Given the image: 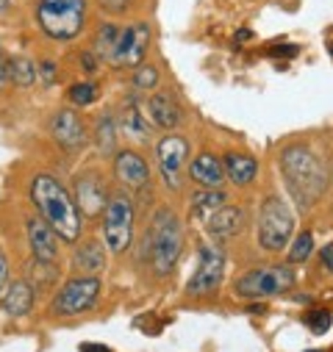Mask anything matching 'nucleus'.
<instances>
[{
	"label": "nucleus",
	"mask_w": 333,
	"mask_h": 352,
	"mask_svg": "<svg viewBox=\"0 0 333 352\" xmlns=\"http://www.w3.org/2000/svg\"><path fill=\"white\" fill-rule=\"evenodd\" d=\"M308 352H322V349H308Z\"/></svg>",
	"instance_id": "58836bf2"
},
{
	"label": "nucleus",
	"mask_w": 333,
	"mask_h": 352,
	"mask_svg": "<svg viewBox=\"0 0 333 352\" xmlns=\"http://www.w3.org/2000/svg\"><path fill=\"white\" fill-rule=\"evenodd\" d=\"M100 294V280L98 278H72L64 283V289L58 292V297L53 300V314L56 316H75L83 314L95 305Z\"/></svg>",
	"instance_id": "6e6552de"
},
{
	"label": "nucleus",
	"mask_w": 333,
	"mask_h": 352,
	"mask_svg": "<svg viewBox=\"0 0 333 352\" xmlns=\"http://www.w3.org/2000/svg\"><path fill=\"white\" fill-rule=\"evenodd\" d=\"M155 158H158V169H161V178L166 186L178 189L181 186V172L184 164L189 158V142L181 136H164L155 144Z\"/></svg>",
	"instance_id": "9b49d317"
},
{
	"label": "nucleus",
	"mask_w": 333,
	"mask_h": 352,
	"mask_svg": "<svg viewBox=\"0 0 333 352\" xmlns=\"http://www.w3.org/2000/svg\"><path fill=\"white\" fill-rule=\"evenodd\" d=\"M36 64L31 61V58H23V56H17V58H9V80L14 83V86H20V89H25V86H34L36 83Z\"/></svg>",
	"instance_id": "5701e85b"
},
{
	"label": "nucleus",
	"mask_w": 333,
	"mask_h": 352,
	"mask_svg": "<svg viewBox=\"0 0 333 352\" xmlns=\"http://www.w3.org/2000/svg\"><path fill=\"white\" fill-rule=\"evenodd\" d=\"M120 125H122V131H125L131 139H136V142H147V139H150V125L144 122V114H142L136 106H125V109H122Z\"/></svg>",
	"instance_id": "4be33fe9"
},
{
	"label": "nucleus",
	"mask_w": 333,
	"mask_h": 352,
	"mask_svg": "<svg viewBox=\"0 0 333 352\" xmlns=\"http://www.w3.org/2000/svg\"><path fill=\"white\" fill-rule=\"evenodd\" d=\"M311 250H314V236H311L308 230H303V233L294 239L292 250H289V261H292V263H303V261L311 255Z\"/></svg>",
	"instance_id": "bb28decb"
},
{
	"label": "nucleus",
	"mask_w": 333,
	"mask_h": 352,
	"mask_svg": "<svg viewBox=\"0 0 333 352\" xmlns=\"http://www.w3.org/2000/svg\"><path fill=\"white\" fill-rule=\"evenodd\" d=\"M184 250V230H181V222L178 217L170 211V208H161L155 211L150 228H147V236H144V261L153 267L155 275H166Z\"/></svg>",
	"instance_id": "7ed1b4c3"
},
{
	"label": "nucleus",
	"mask_w": 333,
	"mask_h": 352,
	"mask_svg": "<svg viewBox=\"0 0 333 352\" xmlns=\"http://www.w3.org/2000/svg\"><path fill=\"white\" fill-rule=\"evenodd\" d=\"M117 36H120V31H117L114 25H103V28L98 31V36H95V56H98V58L111 61V53H114Z\"/></svg>",
	"instance_id": "a878e982"
},
{
	"label": "nucleus",
	"mask_w": 333,
	"mask_h": 352,
	"mask_svg": "<svg viewBox=\"0 0 333 352\" xmlns=\"http://www.w3.org/2000/svg\"><path fill=\"white\" fill-rule=\"evenodd\" d=\"M103 239L111 252H125L133 239V203L128 195H111L103 208Z\"/></svg>",
	"instance_id": "423d86ee"
},
{
	"label": "nucleus",
	"mask_w": 333,
	"mask_h": 352,
	"mask_svg": "<svg viewBox=\"0 0 333 352\" xmlns=\"http://www.w3.org/2000/svg\"><path fill=\"white\" fill-rule=\"evenodd\" d=\"M103 263H106V255L100 241H83L72 255V267L80 278H95L98 272H103Z\"/></svg>",
	"instance_id": "f3484780"
},
{
	"label": "nucleus",
	"mask_w": 333,
	"mask_h": 352,
	"mask_svg": "<svg viewBox=\"0 0 333 352\" xmlns=\"http://www.w3.org/2000/svg\"><path fill=\"white\" fill-rule=\"evenodd\" d=\"M150 47V28L147 23H131L120 36H117V45H114V53H111V64L114 67H139L144 61V53Z\"/></svg>",
	"instance_id": "9d476101"
},
{
	"label": "nucleus",
	"mask_w": 333,
	"mask_h": 352,
	"mask_svg": "<svg viewBox=\"0 0 333 352\" xmlns=\"http://www.w3.org/2000/svg\"><path fill=\"white\" fill-rule=\"evenodd\" d=\"M80 61H83V69H87V72H95L98 69V56L95 53H83Z\"/></svg>",
	"instance_id": "f704fd0d"
},
{
	"label": "nucleus",
	"mask_w": 333,
	"mask_h": 352,
	"mask_svg": "<svg viewBox=\"0 0 333 352\" xmlns=\"http://www.w3.org/2000/svg\"><path fill=\"white\" fill-rule=\"evenodd\" d=\"M147 111H150L153 122H155L158 128H164V131H170V128H175V125L181 122V109H178L175 98L166 95V92L153 95L150 103H147Z\"/></svg>",
	"instance_id": "6ab92c4d"
},
{
	"label": "nucleus",
	"mask_w": 333,
	"mask_h": 352,
	"mask_svg": "<svg viewBox=\"0 0 333 352\" xmlns=\"http://www.w3.org/2000/svg\"><path fill=\"white\" fill-rule=\"evenodd\" d=\"M36 23L50 39H75L87 25V0H39Z\"/></svg>",
	"instance_id": "20e7f679"
},
{
	"label": "nucleus",
	"mask_w": 333,
	"mask_h": 352,
	"mask_svg": "<svg viewBox=\"0 0 333 352\" xmlns=\"http://www.w3.org/2000/svg\"><path fill=\"white\" fill-rule=\"evenodd\" d=\"M95 142H98L100 153H106V155H111V153H114V147H117V122H114V117H111V114H103V117L98 120Z\"/></svg>",
	"instance_id": "393cba45"
},
{
	"label": "nucleus",
	"mask_w": 333,
	"mask_h": 352,
	"mask_svg": "<svg viewBox=\"0 0 333 352\" xmlns=\"http://www.w3.org/2000/svg\"><path fill=\"white\" fill-rule=\"evenodd\" d=\"M294 286V272L289 267H259L236 280V294L247 300H267L283 294Z\"/></svg>",
	"instance_id": "0eeeda50"
},
{
	"label": "nucleus",
	"mask_w": 333,
	"mask_h": 352,
	"mask_svg": "<svg viewBox=\"0 0 333 352\" xmlns=\"http://www.w3.org/2000/svg\"><path fill=\"white\" fill-rule=\"evenodd\" d=\"M294 233V217L289 211V206L278 197H267L259 214V241L264 250L278 252L289 244Z\"/></svg>",
	"instance_id": "39448f33"
},
{
	"label": "nucleus",
	"mask_w": 333,
	"mask_h": 352,
	"mask_svg": "<svg viewBox=\"0 0 333 352\" xmlns=\"http://www.w3.org/2000/svg\"><path fill=\"white\" fill-rule=\"evenodd\" d=\"M31 197L42 219L56 230V236H61L64 241H78L80 228H83L80 208L53 175H36L31 186Z\"/></svg>",
	"instance_id": "f257e3e1"
},
{
	"label": "nucleus",
	"mask_w": 333,
	"mask_h": 352,
	"mask_svg": "<svg viewBox=\"0 0 333 352\" xmlns=\"http://www.w3.org/2000/svg\"><path fill=\"white\" fill-rule=\"evenodd\" d=\"M222 275H225V252L219 244H200V263L189 280V294L192 297H203V294H211L219 289L222 283Z\"/></svg>",
	"instance_id": "1a4fd4ad"
},
{
	"label": "nucleus",
	"mask_w": 333,
	"mask_h": 352,
	"mask_svg": "<svg viewBox=\"0 0 333 352\" xmlns=\"http://www.w3.org/2000/svg\"><path fill=\"white\" fill-rule=\"evenodd\" d=\"M189 175L192 181L203 189H219L222 181H225V169H222V161L211 153H200L192 164H189Z\"/></svg>",
	"instance_id": "2eb2a0df"
},
{
	"label": "nucleus",
	"mask_w": 333,
	"mask_h": 352,
	"mask_svg": "<svg viewBox=\"0 0 333 352\" xmlns=\"http://www.w3.org/2000/svg\"><path fill=\"white\" fill-rule=\"evenodd\" d=\"M6 83H12L9 80V58L3 56V47H0V86H6Z\"/></svg>",
	"instance_id": "72a5a7b5"
},
{
	"label": "nucleus",
	"mask_w": 333,
	"mask_h": 352,
	"mask_svg": "<svg viewBox=\"0 0 333 352\" xmlns=\"http://www.w3.org/2000/svg\"><path fill=\"white\" fill-rule=\"evenodd\" d=\"M28 241H31V252L39 263H45V267L56 263V258H58L56 230L45 219H28Z\"/></svg>",
	"instance_id": "f8f14e48"
},
{
	"label": "nucleus",
	"mask_w": 333,
	"mask_h": 352,
	"mask_svg": "<svg viewBox=\"0 0 333 352\" xmlns=\"http://www.w3.org/2000/svg\"><path fill=\"white\" fill-rule=\"evenodd\" d=\"M225 206V195L219 192V189H203V192H197L195 197H192V211L200 217V219H208L217 208H222Z\"/></svg>",
	"instance_id": "b1692460"
},
{
	"label": "nucleus",
	"mask_w": 333,
	"mask_h": 352,
	"mask_svg": "<svg viewBox=\"0 0 333 352\" xmlns=\"http://www.w3.org/2000/svg\"><path fill=\"white\" fill-rule=\"evenodd\" d=\"M34 305V292L28 283H12L6 289V297H3V311L9 316H25Z\"/></svg>",
	"instance_id": "412c9836"
},
{
	"label": "nucleus",
	"mask_w": 333,
	"mask_h": 352,
	"mask_svg": "<svg viewBox=\"0 0 333 352\" xmlns=\"http://www.w3.org/2000/svg\"><path fill=\"white\" fill-rule=\"evenodd\" d=\"M9 9V0H0V12H6Z\"/></svg>",
	"instance_id": "4c0bfd02"
},
{
	"label": "nucleus",
	"mask_w": 333,
	"mask_h": 352,
	"mask_svg": "<svg viewBox=\"0 0 333 352\" xmlns=\"http://www.w3.org/2000/svg\"><path fill=\"white\" fill-rule=\"evenodd\" d=\"M244 211L239 206H222L217 208L206 222H208V233L211 236H219V239H230L236 236L241 228H244Z\"/></svg>",
	"instance_id": "dca6fc26"
},
{
	"label": "nucleus",
	"mask_w": 333,
	"mask_h": 352,
	"mask_svg": "<svg viewBox=\"0 0 333 352\" xmlns=\"http://www.w3.org/2000/svg\"><path fill=\"white\" fill-rule=\"evenodd\" d=\"M114 175L125 186L139 189V186H147V181H150V166L133 150H120V153H114Z\"/></svg>",
	"instance_id": "ddd939ff"
},
{
	"label": "nucleus",
	"mask_w": 333,
	"mask_h": 352,
	"mask_svg": "<svg viewBox=\"0 0 333 352\" xmlns=\"http://www.w3.org/2000/svg\"><path fill=\"white\" fill-rule=\"evenodd\" d=\"M6 289H9V261L0 252V297L6 294Z\"/></svg>",
	"instance_id": "473e14b6"
},
{
	"label": "nucleus",
	"mask_w": 333,
	"mask_h": 352,
	"mask_svg": "<svg viewBox=\"0 0 333 352\" xmlns=\"http://www.w3.org/2000/svg\"><path fill=\"white\" fill-rule=\"evenodd\" d=\"M222 169H225V178L233 181L236 186H250L259 175L256 158H250L244 153H228L225 161H222Z\"/></svg>",
	"instance_id": "a211bd4d"
},
{
	"label": "nucleus",
	"mask_w": 333,
	"mask_h": 352,
	"mask_svg": "<svg viewBox=\"0 0 333 352\" xmlns=\"http://www.w3.org/2000/svg\"><path fill=\"white\" fill-rule=\"evenodd\" d=\"M308 327H311V333H327L330 330V322H333V316H330V311H325V308H314L311 314H308Z\"/></svg>",
	"instance_id": "c756f323"
},
{
	"label": "nucleus",
	"mask_w": 333,
	"mask_h": 352,
	"mask_svg": "<svg viewBox=\"0 0 333 352\" xmlns=\"http://www.w3.org/2000/svg\"><path fill=\"white\" fill-rule=\"evenodd\" d=\"M80 352H111V349L100 344H80Z\"/></svg>",
	"instance_id": "e433bc0d"
},
{
	"label": "nucleus",
	"mask_w": 333,
	"mask_h": 352,
	"mask_svg": "<svg viewBox=\"0 0 333 352\" xmlns=\"http://www.w3.org/2000/svg\"><path fill=\"white\" fill-rule=\"evenodd\" d=\"M95 98H98V86H92V83H75L69 89V100L75 106H89V103H95Z\"/></svg>",
	"instance_id": "c85d7f7f"
},
{
	"label": "nucleus",
	"mask_w": 333,
	"mask_h": 352,
	"mask_svg": "<svg viewBox=\"0 0 333 352\" xmlns=\"http://www.w3.org/2000/svg\"><path fill=\"white\" fill-rule=\"evenodd\" d=\"M98 3H100V9H106L109 14H122V12L133 3V0H98Z\"/></svg>",
	"instance_id": "7c9ffc66"
},
{
	"label": "nucleus",
	"mask_w": 333,
	"mask_h": 352,
	"mask_svg": "<svg viewBox=\"0 0 333 352\" xmlns=\"http://www.w3.org/2000/svg\"><path fill=\"white\" fill-rule=\"evenodd\" d=\"M50 131H53L56 142L61 147H67V150H78V147L87 144V128H83V120L75 111H69V109L56 114Z\"/></svg>",
	"instance_id": "4468645a"
},
{
	"label": "nucleus",
	"mask_w": 333,
	"mask_h": 352,
	"mask_svg": "<svg viewBox=\"0 0 333 352\" xmlns=\"http://www.w3.org/2000/svg\"><path fill=\"white\" fill-rule=\"evenodd\" d=\"M281 172L286 178V186L292 192V197L303 206L311 208L327 189V175L325 166L319 164V158L300 144H292L281 153Z\"/></svg>",
	"instance_id": "f03ea898"
},
{
	"label": "nucleus",
	"mask_w": 333,
	"mask_h": 352,
	"mask_svg": "<svg viewBox=\"0 0 333 352\" xmlns=\"http://www.w3.org/2000/svg\"><path fill=\"white\" fill-rule=\"evenodd\" d=\"M322 263L333 272V244H325V247H322Z\"/></svg>",
	"instance_id": "c9c22d12"
},
{
	"label": "nucleus",
	"mask_w": 333,
	"mask_h": 352,
	"mask_svg": "<svg viewBox=\"0 0 333 352\" xmlns=\"http://www.w3.org/2000/svg\"><path fill=\"white\" fill-rule=\"evenodd\" d=\"M36 72H42V83H45V86H50V83L58 78V69H56V64H50V61L39 64V67H36Z\"/></svg>",
	"instance_id": "2f4dec72"
},
{
	"label": "nucleus",
	"mask_w": 333,
	"mask_h": 352,
	"mask_svg": "<svg viewBox=\"0 0 333 352\" xmlns=\"http://www.w3.org/2000/svg\"><path fill=\"white\" fill-rule=\"evenodd\" d=\"M158 83V69L153 64H139L133 72V86L136 89H155Z\"/></svg>",
	"instance_id": "cd10ccee"
},
{
	"label": "nucleus",
	"mask_w": 333,
	"mask_h": 352,
	"mask_svg": "<svg viewBox=\"0 0 333 352\" xmlns=\"http://www.w3.org/2000/svg\"><path fill=\"white\" fill-rule=\"evenodd\" d=\"M106 203H109L106 192L95 178H83L80 181V186H78V208L80 211H87L89 217H95V214H100L106 208Z\"/></svg>",
	"instance_id": "aec40b11"
}]
</instances>
